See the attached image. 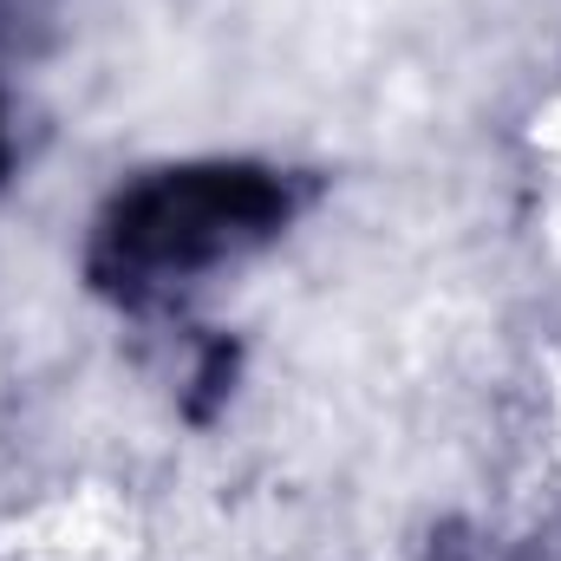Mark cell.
Instances as JSON below:
<instances>
[{
	"instance_id": "6da1fadb",
	"label": "cell",
	"mask_w": 561,
	"mask_h": 561,
	"mask_svg": "<svg viewBox=\"0 0 561 561\" xmlns=\"http://www.w3.org/2000/svg\"><path fill=\"white\" fill-rule=\"evenodd\" d=\"M287 216L280 176L255 163H190L112 203L99 236V280H183L275 236Z\"/></svg>"
},
{
	"instance_id": "7a4b0ae2",
	"label": "cell",
	"mask_w": 561,
	"mask_h": 561,
	"mask_svg": "<svg viewBox=\"0 0 561 561\" xmlns=\"http://www.w3.org/2000/svg\"><path fill=\"white\" fill-rule=\"evenodd\" d=\"M0 170H7V144H0Z\"/></svg>"
}]
</instances>
